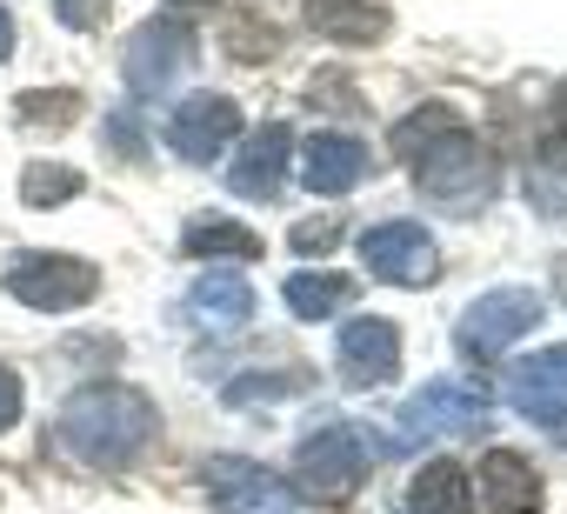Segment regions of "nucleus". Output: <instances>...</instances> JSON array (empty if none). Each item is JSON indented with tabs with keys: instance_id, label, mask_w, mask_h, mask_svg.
<instances>
[{
	"instance_id": "f257e3e1",
	"label": "nucleus",
	"mask_w": 567,
	"mask_h": 514,
	"mask_svg": "<svg viewBox=\"0 0 567 514\" xmlns=\"http://www.w3.org/2000/svg\"><path fill=\"white\" fill-rule=\"evenodd\" d=\"M61 448L81 461V467H101V474H127L147 448H154V401L141 388H121V381H101V388H81L68 408H61Z\"/></svg>"
},
{
	"instance_id": "f03ea898",
	"label": "nucleus",
	"mask_w": 567,
	"mask_h": 514,
	"mask_svg": "<svg viewBox=\"0 0 567 514\" xmlns=\"http://www.w3.org/2000/svg\"><path fill=\"white\" fill-rule=\"evenodd\" d=\"M408 167H414L421 201H434V207H447V214H481V207L494 201V187H501L494 154H487L467 127H454V134H441L434 147H421Z\"/></svg>"
},
{
	"instance_id": "7ed1b4c3",
	"label": "nucleus",
	"mask_w": 567,
	"mask_h": 514,
	"mask_svg": "<svg viewBox=\"0 0 567 514\" xmlns=\"http://www.w3.org/2000/svg\"><path fill=\"white\" fill-rule=\"evenodd\" d=\"M481 421H487V388H481L474 374H441V381H427V388L388 421L381 448H388V454H414V448H427V441L474 434Z\"/></svg>"
},
{
	"instance_id": "20e7f679",
	"label": "nucleus",
	"mask_w": 567,
	"mask_h": 514,
	"mask_svg": "<svg viewBox=\"0 0 567 514\" xmlns=\"http://www.w3.org/2000/svg\"><path fill=\"white\" fill-rule=\"evenodd\" d=\"M368 441L354 434V421H321L315 434H301L295 448V494L315 507H341L368 487Z\"/></svg>"
},
{
	"instance_id": "39448f33",
	"label": "nucleus",
	"mask_w": 567,
	"mask_h": 514,
	"mask_svg": "<svg viewBox=\"0 0 567 514\" xmlns=\"http://www.w3.org/2000/svg\"><path fill=\"white\" fill-rule=\"evenodd\" d=\"M540 295L534 288H487L467 315H461V328H454V348L467 354V361H501V354H514V341H527L534 328H540Z\"/></svg>"
},
{
	"instance_id": "423d86ee",
	"label": "nucleus",
	"mask_w": 567,
	"mask_h": 514,
	"mask_svg": "<svg viewBox=\"0 0 567 514\" xmlns=\"http://www.w3.org/2000/svg\"><path fill=\"white\" fill-rule=\"evenodd\" d=\"M8 295L34 315H74L101 295V268L81 254H21L8 268Z\"/></svg>"
},
{
	"instance_id": "0eeeda50",
	"label": "nucleus",
	"mask_w": 567,
	"mask_h": 514,
	"mask_svg": "<svg viewBox=\"0 0 567 514\" xmlns=\"http://www.w3.org/2000/svg\"><path fill=\"white\" fill-rule=\"evenodd\" d=\"M187 68H194V28L174 21V14L141 21V34L127 41V61H121V74L141 101H167L187 81Z\"/></svg>"
},
{
	"instance_id": "6e6552de",
	"label": "nucleus",
	"mask_w": 567,
	"mask_h": 514,
	"mask_svg": "<svg viewBox=\"0 0 567 514\" xmlns=\"http://www.w3.org/2000/svg\"><path fill=\"white\" fill-rule=\"evenodd\" d=\"M361 261L388 288H434L441 281V247L421 220H381L361 234Z\"/></svg>"
},
{
	"instance_id": "1a4fd4ad",
	"label": "nucleus",
	"mask_w": 567,
	"mask_h": 514,
	"mask_svg": "<svg viewBox=\"0 0 567 514\" xmlns=\"http://www.w3.org/2000/svg\"><path fill=\"white\" fill-rule=\"evenodd\" d=\"M200 481H207V501H214L220 514H295V487L280 481V474H267L260 461L214 454V461L200 467Z\"/></svg>"
},
{
	"instance_id": "9d476101",
	"label": "nucleus",
	"mask_w": 567,
	"mask_h": 514,
	"mask_svg": "<svg viewBox=\"0 0 567 514\" xmlns=\"http://www.w3.org/2000/svg\"><path fill=\"white\" fill-rule=\"evenodd\" d=\"M234 134H240V107L227 94H187L174 107V121H167V147L181 161H194V167H214Z\"/></svg>"
},
{
	"instance_id": "9b49d317",
	"label": "nucleus",
	"mask_w": 567,
	"mask_h": 514,
	"mask_svg": "<svg viewBox=\"0 0 567 514\" xmlns=\"http://www.w3.org/2000/svg\"><path fill=\"white\" fill-rule=\"evenodd\" d=\"M507 401H514L534 428L567 434V348H540V354L514 361V374H507Z\"/></svg>"
},
{
	"instance_id": "f8f14e48",
	"label": "nucleus",
	"mask_w": 567,
	"mask_h": 514,
	"mask_svg": "<svg viewBox=\"0 0 567 514\" xmlns=\"http://www.w3.org/2000/svg\"><path fill=\"white\" fill-rule=\"evenodd\" d=\"M295 127L288 121H267V127H254L247 134V147H240V161L227 167V187L240 194V201H274L280 194V181H288V167H295Z\"/></svg>"
},
{
	"instance_id": "ddd939ff",
	"label": "nucleus",
	"mask_w": 567,
	"mask_h": 514,
	"mask_svg": "<svg viewBox=\"0 0 567 514\" xmlns=\"http://www.w3.org/2000/svg\"><path fill=\"white\" fill-rule=\"evenodd\" d=\"M295 167H301L308 194H354L374 174V161H368V147L354 134H308L295 147Z\"/></svg>"
},
{
	"instance_id": "4468645a",
	"label": "nucleus",
	"mask_w": 567,
	"mask_h": 514,
	"mask_svg": "<svg viewBox=\"0 0 567 514\" xmlns=\"http://www.w3.org/2000/svg\"><path fill=\"white\" fill-rule=\"evenodd\" d=\"M334 354H341V381L348 388H381L401 368V328L381 321V315H354L341 328V348Z\"/></svg>"
},
{
	"instance_id": "2eb2a0df",
	"label": "nucleus",
	"mask_w": 567,
	"mask_h": 514,
	"mask_svg": "<svg viewBox=\"0 0 567 514\" xmlns=\"http://www.w3.org/2000/svg\"><path fill=\"white\" fill-rule=\"evenodd\" d=\"M187 321H194L200 335H234V328H247V321H254V288H247V275H234V268L200 275V281L187 288Z\"/></svg>"
},
{
	"instance_id": "dca6fc26",
	"label": "nucleus",
	"mask_w": 567,
	"mask_h": 514,
	"mask_svg": "<svg viewBox=\"0 0 567 514\" xmlns=\"http://www.w3.org/2000/svg\"><path fill=\"white\" fill-rule=\"evenodd\" d=\"M321 41H341V48H381L394 34V14L374 8V0H308L301 14Z\"/></svg>"
},
{
	"instance_id": "f3484780",
	"label": "nucleus",
	"mask_w": 567,
	"mask_h": 514,
	"mask_svg": "<svg viewBox=\"0 0 567 514\" xmlns=\"http://www.w3.org/2000/svg\"><path fill=\"white\" fill-rule=\"evenodd\" d=\"M527 187H534L540 214H567V88H560L554 107H547V127H540V141H534Z\"/></svg>"
},
{
	"instance_id": "a211bd4d",
	"label": "nucleus",
	"mask_w": 567,
	"mask_h": 514,
	"mask_svg": "<svg viewBox=\"0 0 567 514\" xmlns=\"http://www.w3.org/2000/svg\"><path fill=\"white\" fill-rule=\"evenodd\" d=\"M401 514H474V474L447 454L414 467V481L401 494Z\"/></svg>"
},
{
	"instance_id": "6ab92c4d",
	"label": "nucleus",
	"mask_w": 567,
	"mask_h": 514,
	"mask_svg": "<svg viewBox=\"0 0 567 514\" xmlns=\"http://www.w3.org/2000/svg\"><path fill=\"white\" fill-rule=\"evenodd\" d=\"M481 487H487V507H501V514H534V501H540V474H534V461L514 454V448H487Z\"/></svg>"
},
{
	"instance_id": "aec40b11",
	"label": "nucleus",
	"mask_w": 567,
	"mask_h": 514,
	"mask_svg": "<svg viewBox=\"0 0 567 514\" xmlns=\"http://www.w3.org/2000/svg\"><path fill=\"white\" fill-rule=\"evenodd\" d=\"M181 254H187V261H260V234L240 227V220L207 214V220H187Z\"/></svg>"
},
{
	"instance_id": "412c9836",
	"label": "nucleus",
	"mask_w": 567,
	"mask_h": 514,
	"mask_svg": "<svg viewBox=\"0 0 567 514\" xmlns=\"http://www.w3.org/2000/svg\"><path fill=\"white\" fill-rule=\"evenodd\" d=\"M288 308L301 315V321H328V315H341L348 301H354V281L348 275H328V268H301V275H288Z\"/></svg>"
},
{
	"instance_id": "4be33fe9",
	"label": "nucleus",
	"mask_w": 567,
	"mask_h": 514,
	"mask_svg": "<svg viewBox=\"0 0 567 514\" xmlns=\"http://www.w3.org/2000/svg\"><path fill=\"white\" fill-rule=\"evenodd\" d=\"M454 127H461V114H454L447 101H421L408 121H394V154H401V161H414L421 147H434V141H441V134H454Z\"/></svg>"
},
{
	"instance_id": "5701e85b",
	"label": "nucleus",
	"mask_w": 567,
	"mask_h": 514,
	"mask_svg": "<svg viewBox=\"0 0 567 514\" xmlns=\"http://www.w3.org/2000/svg\"><path fill=\"white\" fill-rule=\"evenodd\" d=\"M81 187H87V174H81V167H61V161H34V167L21 174L28 207H68Z\"/></svg>"
},
{
	"instance_id": "b1692460",
	"label": "nucleus",
	"mask_w": 567,
	"mask_h": 514,
	"mask_svg": "<svg viewBox=\"0 0 567 514\" xmlns=\"http://www.w3.org/2000/svg\"><path fill=\"white\" fill-rule=\"evenodd\" d=\"M280 394H308V368H280V374H240L220 388L227 408H247V401H280Z\"/></svg>"
},
{
	"instance_id": "393cba45",
	"label": "nucleus",
	"mask_w": 567,
	"mask_h": 514,
	"mask_svg": "<svg viewBox=\"0 0 567 514\" xmlns=\"http://www.w3.org/2000/svg\"><path fill=\"white\" fill-rule=\"evenodd\" d=\"M274 48H280V28L274 21H260V14H234L227 21V54L247 68V61H274Z\"/></svg>"
},
{
	"instance_id": "a878e982",
	"label": "nucleus",
	"mask_w": 567,
	"mask_h": 514,
	"mask_svg": "<svg viewBox=\"0 0 567 514\" xmlns=\"http://www.w3.org/2000/svg\"><path fill=\"white\" fill-rule=\"evenodd\" d=\"M21 121H28V127H74V121H81V94H74V88L21 94Z\"/></svg>"
},
{
	"instance_id": "bb28decb",
	"label": "nucleus",
	"mask_w": 567,
	"mask_h": 514,
	"mask_svg": "<svg viewBox=\"0 0 567 514\" xmlns=\"http://www.w3.org/2000/svg\"><path fill=\"white\" fill-rule=\"evenodd\" d=\"M54 14H61L74 34H87V28H101V21H107V0H54Z\"/></svg>"
},
{
	"instance_id": "cd10ccee",
	"label": "nucleus",
	"mask_w": 567,
	"mask_h": 514,
	"mask_svg": "<svg viewBox=\"0 0 567 514\" xmlns=\"http://www.w3.org/2000/svg\"><path fill=\"white\" fill-rule=\"evenodd\" d=\"M107 147H114L121 161H134V154H147V134L134 127V114H114V121H107Z\"/></svg>"
},
{
	"instance_id": "c85d7f7f",
	"label": "nucleus",
	"mask_w": 567,
	"mask_h": 514,
	"mask_svg": "<svg viewBox=\"0 0 567 514\" xmlns=\"http://www.w3.org/2000/svg\"><path fill=\"white\" fill-rule=\"evenodd\" d=\"M308 101H315V107H354V88H348L341 74H315V88H308Z\"/></svg>"
},
{
	"instance_id": "c756f323",
	"label": "nucleus",
	"mask_w": 567,
	"mask_h": 514,
	"mask_svg": "<svg viewBox=\"0 0 567 514\" xmlns=\"http://www.w3.org/2000/svg\"><path fill=\"white\" fill-rule=\"evenodd\" d=\"M21 401H28V394H21V374H14V368H0V434L21 421Z\"/></svg>"
},
{
	"instance_id": "7c9ffc66",
	"label": "nucleus",
	"mask_w": 567,
	"mask_h": 514,
	"mask_svg": "<svg viewBox=\"0 0 567 514\" xmlns=\"http://www.w3.org/2000/svg\"><path fill=\"white\" fill-rule=\"evenodd\" d=\"M334 234H341L334 220H315V227H295V254H321V247H328Z\"/></svg>"
},
{
	"instance_id": "2f4dec72",
	"label": "nucleus",
	"mask_w": 567,
	"mask_h": 514,
	"mask_svg": "<svg viewBox=\"0 0 567 514\" xmlns=\"http://www.w3.org/2000/svg\"><path fill=\"white\" fill-rule=\"evenodd\" d=\"M8 54H14V14L0 8V61H8Z\"/></svg>"
},
{
	"instance_id": "473e14b6",
	"label": "nucleus",
	"mask_w": 567,
	"mask_h": 514,
	"mask_svg": "<svg viewBox=\"0 0 567 514\" xmlns=\"http://www.w3.org/2000/svg\"><path fill=\"white\" fill-rule=\"evenodd\" d=\"M167 8H214V0H167Z\"/></svg>"
}]
</instances>
